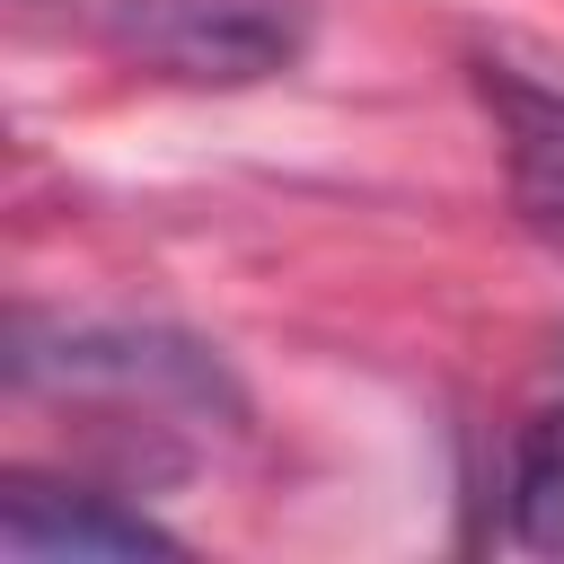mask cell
<instances>
[{"instance_id": "obj_4", "label": "cell", "mask_w": 564, "mask_h": 564, "mask_svg": "<svg viewBox=\"0 0 564 564\" xmlns=\"http://www.w3.org/2000/svg\"><path fill=\"white\" fill-rule=\"evenodd\" d=\"M476 546L494 555H564V397L520 414L494 441L476 494Z\"/></svg>"}, {"instance_id": "obj_2", "label": "cell", "mask_w": 564, "mask_h": 564, "mask_svg": "<svg viewBox=\"0 0 564 564\" xmlns=\"http://www.w3.org/2000/svg\"><path fill=\"white\" fill-rule=\"evenodd\" d=\"M176 88H256L308 53V0H18Z\"/></svg>"}, {"instance_id": "obj_1", "label": "cell", "mask_w": 564, "mask_h": 564, "mask_svg": "<svg viewBox=\"0 0 564 564\" xmlns=\"http://www.w3.org/2000/svg\"><path fill=\"white\" fill-rule=\"evenodd\" d=\"M9 388L18 397H106L132 405L141 423H203V432H238L247 397L229 379V361L176 326L150 317H18L9 326Z\"/></svg>"}, {"instance_id": "obj_5", "label": "cell", "mask_w": 564, "mask_h": 564, "mask_svg": "<svg viewBox=\"0 0 564 564\" xmlns=\"http://www.w3.org/2000/svg\"><path fill=\"white\" fill-rule=\"evenodd\" d=\"M476 97L494 115L520 220L564 256V88L538 79V70H511V62H476Z\"/></svg>"}, {"instance_id": "obj_3", "label": "cell", "mask_w": 564, "mask_h": 564, "mask_svg": "<svg viewBox=\"0 0 564 564\" xmlns=\"http://www.w3.org/2000/svg\"><path fill=\"white\" fill-rule=\"evenodd\" d=\"M0 546L9 555H185V538L141 502H123L115 485L35 476V467L0 476Z\"/></svg>"}]
</instances>
